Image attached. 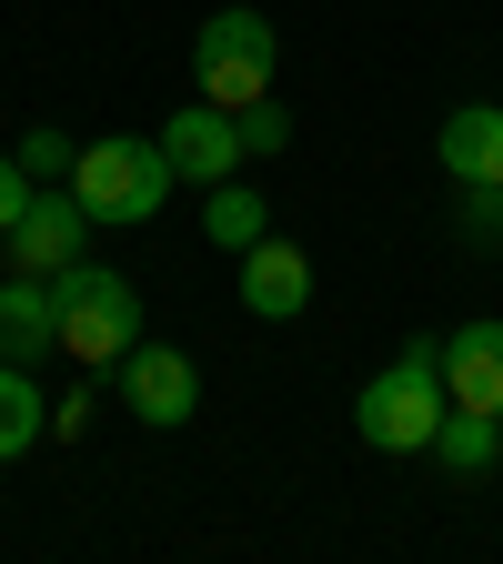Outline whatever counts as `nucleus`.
Here are the masks:
<instances>
[{
    "label": "nucleus",
    "instance_id": "1",
    "mask_svg": "<svg viewBox=\"0 0 503 564\" xmlns=\"http://www.w3.org/2000/svg\"><path fill=\"white\" fill-rule=\"evenodd\" d=\"M444 413H453V393H444V352H434V343H403L393 364H383L363 393H352V434H363L373 454H434Z\"/></svg>",
    "mask_w": 503,
    "mask_h": 564
},
{
    "label": "nucleus",
    "instance_id": "2",
    "mask_svg": "<svg viewBox=\"0 0 503 564\" xmlns=\"http://www.w3.org/2000/svg\"><path fill=\"white\" fill-rule=\"evenodd\" d=\"M172 152H162V131L141 141V131H111V141H91L81 162H70V192H81V212L91 223H152V212L172 202Z\"/></svg>",
    "mask_w": 503,
    "mask_h": 564
},
{
    "label": "nucleus",
    "instance_id": "3",
    "mask_svg": "<svg viewBox=\"0 0 503 564\" xmlns=\"http://www.w3.org/2000/svg\"><path fill=\"white\" fill-rule=\"evenodd\" d=\"M61 282V352H70V364H121V352L141 343V293H131V282L111 272V262H70V272H51Z\"/></svg>",
    "mask_w": 503,
    "mask_h": 564
},
{
    "label": "nucleus",
    "instance_id": "4",
    "mask_svg": "<svg viewBox=\"0 0 503 564\" xmlns=\"http://www.w3.org/2000/svg\"><path fill=\"white\" fill-rule=\"evenodd\" d=\"M272 70H282V41L262 11H211L192 31V91L201 101H222V111H252L272 91Z\"/></svg>",
    "mask_w": 503,
    "mask_h": 564
},
{
    "label": "nucleus",
    "instance_id": "5",
    "mask_svg": "<svg viewBox=\"0 0 503 564\" xmlns=\"http://www.w3.org/2000/svg\"><path fill=\"white\" fill-rule=\"evenodd\" d=\"M111 373H121V413H131V423H152V434L192 423V403H201V364H192L182 343H131Z\"/></svg>",
    "mask_w": 503,
    "mask_h": 564
},
{
    "label": "nucleus",
    "instance_id": "6",
    "mask_svg": "<svg viewBox=\"0 0 503 564\" xmlns=\"http://www.w3.org/2000/svg\"><path fill=\"white\" fill-rule=\"evenodd\" d=\"M91 232H101V223L81 212V192H70V182H41L0 242H11V272H70V262L91 252Z\"/></svg>",
    "mask_w": 503,
    "mask_h": 564
},
{
    "label": "nucleus",
    "instance_id": "7",
    "mask_svg": "<svg viewBox=\"0 0 503 564\" xmlns=\"http://www.w3.org/2000/svg\"><path fill=\"white\" fill-rule=\"evenodd\" d=\"M162 152H172L182 182H232V172H242V131H232L222 101H201V91H192V101L162 121Z\"/></svg>",
    "mask_w": 503,
    "mask_h": 564
},
{
    "label": "nucleus",
    "instance_id": "8",
    "mask_svg": "<svg viewBox=\"0 0 503 564\" xmlns=\"http://www.w3.org/2000/svg\"><path fill=\"white\" fill-rule=\"evenodd\" d=\"M242 313H252V323H293V313H313V252H293L282 232H262V242L242 252Z\"/></svg>",
    "mask_w": 503,
    "mask_h": 564
},
{
    "label": "nucleus",
    "instance_id": "9",
    "mask_svg": "<svg viewBox=\"0 0 503 564\" xmlns=\"http://www.w3.org/2000/svg\"><path fill=\"white\" fill-rule=\"evenodd\" d=\"M51 352H61V282L11 272L0 282V364H51Z\"/></svg>",
    "mask_w": 503,
    "mask_h": 564
},
{
    "label": "nucleus",
    "instance_id": "10",
    "mask_svg": "<svg viewBox=\"0 0 503 564\" xmlns=\"http://www.w3.org/2000/svg\"><path fill=\"white\" fill-rule=\"evenodd\" d=\"M434 352H444V393H453V403L503 413V323H453Z\"/></svg>",
    "mask_w": 503,
    "mask_h": 564
},
{
    "label": "nucleus",
    "instance_id": "11",
    "mask_svg": "<svg viewBox=\"0 0 503 564\" xmlns=\"http://www.w3.org/2000/svg\"><path fill=\"white\" fill-rule=\"evenodd\" d=\"M434 152H444L453 182H503V101H453Z\"/></svg>",
    "mask_w": 503,
    "mask_h": 564
},
{
    "label": "nucleus",
    "instance_id": "12",
    "mask_svg": "<svg viewBox=\"0 0 503 564\" xmlns=\"http://www.w3.org/2000/svg\"><path fill=\"white\" fill-rule=\"evenodd\" d=\"M201 232L222 242V252H252V242L272 232V212H262V192L232 172V182H201Z\"/></svg>",
    "mask_w": 503,
    "mask_h": 564
},
{
    "label": "nucleus",
    "instance_id": "13",
    "mask_svg": "<svg viewBox=\"0 0 503 564\" xmlns=\"http://www.w3.org/2000/svg\"><path fill=\"white\" fill-rule=\"evenodd\" d=\"M493 454H503V413L453 403V413H444V434H434V464H444V474H483Z\"/></svg>",
    "mask_w": 503,
    "mask_h": 564
},
{
    "label": "nucleus",
    "instance_id": "14",
    "mask_svg": "<svg viewBox=\"0 0 503 564\" xmlns=\"http://www.w3.org/2000/svg\"><path fill=\"white\" fill-rule=\"evenodd\" d=\"M41 434H51V403L31 393V364H0V464L31 454Z\"/></svg>",
    "mask_w": 503,
    "mask_h": 564
},
{
    "label": "nucleus",
    "instance_id": "15",
    "mask_svg": "<svg viewBox=\"0 0 503 564\" xmlns=\"http://www.w3.org/2000/svg\"><path fill=\"white\" fill-rule=\"evenodd\" d=\"M232 131H242V162H272V152H282V141H293V111H282V101L262 91L252 111H232Z\"/></svg>",
    "mask_w": 503,
    "mask_h": 564
},
{
    "label": "nucleus",
    "instance_id": "16",
    "mask_svg": "<svg viewBox=\"0 0 503 564\" xmlns=\"http://www.w3.org/2000/svg\"><path fill=\"white\" fill-rule=\"evenodd\" d=\"M70 162H81V152H70V131H51V121L21 131V172L31 182H70Z\"/></svg>",
    "mask_w": 503,
    "mask_h": 564
},
{
    "label": "nucleus",
    "instance_id": "17",
    "mask_svg": "<svg viewBox=\"0 0 503 564\" xmlns=\"http://www.w3.org/2000/svg\"><path fill=\"white\" fill-rule=\"evenodd\" d=\"M31 192H41V182H31V172H21V152H11V162H0V232L21 223V202H31Z\"/></svg>",
    "mask_w": 503,
    "mask_h": 564
},
{
    "label": "nucleus",
    "instance_id": "18",
    "mask_svg": "<svg viewBox=\"0 0 503 564\" xmlns=\"http://www.w3.org/2000/svg\"><path fill=\"white\" fill-rule=\"evenodd\" d=\"M91 413H101V393H91V383H81V393H70V403H51V434H61V444H70V434H81V423H91Z\"/></svg>",
    "mask_w": 503,
    "mask_h": 564
}]
</instances>
